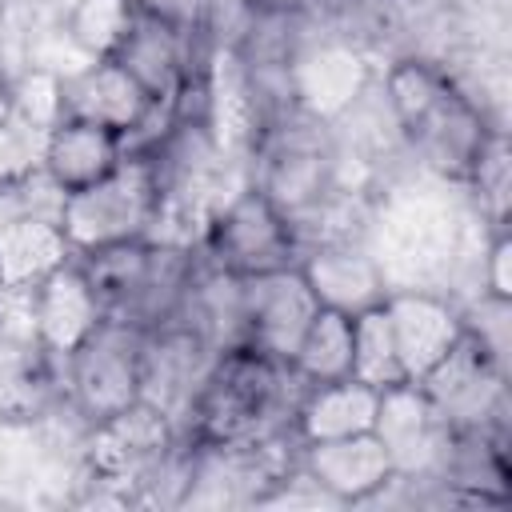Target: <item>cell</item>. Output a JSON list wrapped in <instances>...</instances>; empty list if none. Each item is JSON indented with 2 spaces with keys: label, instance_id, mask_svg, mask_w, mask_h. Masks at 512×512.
<instances>
[{
  "label": "cell",
  "instance_id": "1",
  "mask_svg": "<svg viewBox=\"0 0 512 512\" xmlns=\"http://www.w3.org/2000/svg\"><path fill=\"white\" fill-rule=\"evenodd\" d=\"M304 388L308 384L292 372L288 360L264 356L248 344L224 348L216 352L204 384L196 388L180 420V440L212 444L288 432Z\"/></svg>",
  "mask_w": 512,
  "mask_h": 512
},
{
  "label": "cell",
  "instance_id": "2",
  "mask_svg": "<svg viewBox=\"0 0 512 512\" xmlns=\"http://www.w3.org/2000/svg\"><path fill=\"white\" fill-rule=\"evenodd\" d=\"M104 320H124L136 328H156L180 312V300L192 284L196 260L184 244L124 240L80 256Z\"/></svg>",
  "mask_w": 512,
  "mask_h": 512
},
{
  "label": "cell",
  "instance_id": "3",
  "mask_svg": "<svg viewBox=\"0 0 512 512\" xmlns=\"http://www.w3.org/2000/svg\"><path fill=\"white\" fill-rule=\"evenodd\" d=\"M156 204H160V176L152 152H124L112 172L64 196L60 228L68 248L84 256L108 244L144 240L156 220Z\"/></svg>",
  "mask_w": 512,
  "mask_h": 512
},
{
  "label": "cell",
  "instance_id": "4",
  "mask_svg": "<svg viewBox=\"0 0 512 512\" xmlns=\"http://www.w3.org/2000/svg\"><path fill=\"white\" fill-rule=\"evenodd\" d=\"M200 244L204 264L232 276H256L300 260V236L292 220L256 184H244L208 216Z\"/></svg>",
  "mask_w": 512,
  "mask_h": 512
},
{
  "label": "cell",
  "instance_id": "5",
  "mask_svg": "<svg viewBox=\"0 0 512 512\" xmlns=\"http://www.w3.org/2000/svg\"><path fill=\"white\" fill-rule=\"evenodd\" d=\"M140 356H144V328L124 320H100L96 332L64 360L76 416L100 424L132 408L140 400Z\"/></svg>",
  "mask_w": 512,
  "mask_h": 512
},
{
  "label": "cell",
  "instance_id": "6",
  "mask_svg": "<svg viewBox=\"0 0 512 512\" xmlns=\"http://www.w3.org/2000/svg\"><path fill=\"white\" fill-rule=\"evenodd\" d=\"M28 292L0 288V420L4 424H32L48 416V408L56 404V356L36 336Z\"/></svg>",
  "mask_w": 512,
  "mask_h": 512
},
{
  "label": "cell",
  "instance_id": "7",
  "mask_svg": "<svg viewBox=\"0 0 512 512\" xmlns=\"http://www.w3.org/2000/svg\"><path fill=\"white\" fill-rule=\"evenodd\" d=\"M88 464L96 472V480L104 484H152L164 476V468L172 464V448L180 444V432L176 424L136 400L132 408L100 420V424H88Z\"/></svg>",
  "mask_w": 512,
  "mask_h": 512
},
{
  "label": "cell",
  "instance_id": "8",
  "mask_svg": "<svg viewBox=\"0 0 512 512\" xmlns=\"http://www.w3.org/2000/svg\"><path fill=\"white\" fill-rule=\"evenodd\" d=\"M420 388L456 432H492L504 420V364L468 328Z\"/></svg>",
  "mask_w": 512,
  "mask_h": 512
},
{
  "label": "cell",
  "instance_id": "9",
  "mask_svg": "<svg viewBox=\"0 0 512 512\" xmlns=\"http://www.w3.org/2000/svg\"><path fill=\"white\" fill-rule=\"evenodd\" d=\"M260 172H256V188L292 220V228L312 216L324 196L332 192V152L324 148V140L300 124H284V128H268L264 148H260Z\"/></svg>",
  "mask_w": 512,
  "mask_h": 512
},
{
  "label": "cell",
  "instance_id": "10",
  "mask_svg": "<svg viewBox=\"0 0 512 512\" xmlns=\"http://www.w3.org/2000/svg\"><path fill=\"white\" fill-rule=\"evenodd\" d=\"M316 312H320V300L312 296L300 264L240 276L244 344L264 352V356L292 360V352H296V344H300V336Z\"/></svg>",
  "mask_w": 512,
  "mask_h": 512
},
{
  "label": "cell",
  "instance_id": "11",
  "mask_svg": "<svg viewBox=\"0 0 512 512\" xmlns=\"http://www.w3.org/2000/svg\"><path fill=\"white\" fill-rule=\"evenodd\" d=\"M372 432L388 448L396 480L440 476V464H444V456L452 448V436H456V428L444 424V416L436 412L428 392L412 380L392 384V388L380 392Z\"/></svg>",
  "mask_w": 512,
  "mask_h": 512
},
{
  "label": "cell",
  "instance_id": "12",
  "mask_svg": "<svg viewBox=\"0 0 512 512\" xmlns=\"http://www.w3.org/2000/svg\"><path fill=\"white\" fill-rule=\"evenodd\" d=\"M212 360H216V348L184 320H164L156 328H144L140 400L160 408L180 432V420H184L196 388L204 384Z\"/></svg>",
  "mask_w": 512,
  "mask_h": 512
},
{
  "label": "cell",
  "instance_id": "13",
  "mask_svg": "<svg viewBox=\"0 0 512 512\" xmlns=\"http://www.w3.org/2000/svg\"><path fill=\"white\" fill-rule=\"evenodd\" d=\"M60 100H64V116L104 124V128L120 132L124 144L140 128H148L156 112H176V108L152 104V96L136 84V76L120 60H112V56L108 60H88L84 68L64 76Z\"/></svg>",
  "mask_w": 512,
  "mask_h": 512
},
{
  "label": "cell",
  "instance_id": "14",
  "mask_svg": "<svg viewBox=\"0 0 512 512\" xmlns=\"http://www.w3.org/2000/svg\"><path fill=\"white\" fill-rule=\"evenodd\" d=\"M300 472L316 492L340 504H364L396 480L388 448L376 432L300 444Z\"/></svg>",
  "mask_w": 512,
  "mask_h": 512
},
{
  "label": "cell",
  "instance_id": "15",
  "mask_svg": "<svg viewBox=\"0 0 512 512\" xmlns=\"http://www.w3.org/2000/svg\"><path fill=\"white\" fill-rule=\"evenodd\" d=\"M28 296H32L36 336L56 360H68L104 320L100 296H96L80 256H68L60 268H52Z\"/></svg>",
  "mask_w": 512,
  "mask_h": 512
},
{
  "label": "cell",
  "instance_id": "16",
  "mask_svg": "<svg viewBox=\"0 0 512 512\" xmlns=\"http://www.w3.org/2000/svg\"><path fill=\"white\" fill-rule=\"evenodd\" d=\"M384 312L392 324L400 368L412 384H420L464 336V316L432 292H388Z\"/></svg>",
  "mask_w": 512,
  "mask_h": 512
},
{
  "label": "cell",
  "instance_id": "17",
  "mask_svg": "<svg viewBox=\"0 0 512 512\" xmlns=\"http://www.w3.org/2000/svg\"><path fill=\"white\" fill-rule=\"evenodd\" d=\"M296 264H300L312 296L320 300V308H332L344 316H360V312L384 304V296L392 292L384 284L380 264L352 240H320Z\"/></svg>",
  "mask_w": 512,
  "mask_h": 512
},
{
  "label": "cell",
  "instance_id": "18",
  "mask_svg": "<svg viewBox=\"0 0 512 512\" xmlns=\"http://www.w3.org/2000/svg\"><path fill=\"white\" fill-rule=\"evenodd\" d=\"M488 124L480 120V112L468 104V96H460L448 80V88L404 128V136L412 140V148L424 156L428 168L468 180V168L476 160V152L488 140Z\"/></svg>",
  "mask_w": 512,
  "mask_h": 512
},
{
  "label": "cell",
  "instance_id": "19",
  "mask_svg": "<svg viewBox=\"0 0 512 512\" xmlns=\"http://www.w3.org/2000/svg\"><path fill=\"white\" fill-rule=\"evenodd\" d=\"M136 84L152 96V104L160 108H176V96L184 88V80L192 76L188 68V32H176L172 24H160L152 16H136L132 32L124 36V44L116 48V56Z\"/></svg>",
  "mask_w": 512,
  "mask_h": 512
},
{
  "label": "cell",
  "instance_id": "20",
  "mask_svg": "<svg viewBox=\"0 0 512 512\" xmlns=\"http://www.w3.org/2000/svg\"><path fill=\"white\" fill-rule=\"evenodd\" d=\"M376 404H380V392L352 380V376L348 380H328V384H308L300 404H296L292 432H296L300 444L360 436V432H372Z\"/></svg>",
  "mask_w": 512,
  "mask_h": 512
},
{
  "label": "cell",
  "instance_id": "21",
  "mask_svg": "<svg viewBox=\"0 0 512 512\" xmlns=\"http://www.w3.org/2000/svg\"><path fill=\"white\" fill-rule=\"evenodd\" d=\"M124 136L92 124V120H72L64 116L52 132H48V148H44V172L64 188L76 192L92 180H100L104 172H112L124 156Z\"/></svg>",
  "mask_w": 512,
  "mask_h": 512
},
{
  "label": "cell",
  "instance_id": "22",
  "mask_svg": "<svg viewBox=\"0 0 512 512\" xmlns=\"http://www.w3.org/2000/svg\"><path fill=\"white\" fill-rule=\"evenodd\" d=\"M76 256L64 240V228L44 216H24L0 228V288H36L52 268Z\"/></svg>",
  "mask_w": 512,
  "mask_h": 512
},
{
  "label": "cell",
  "instance_id": "23",
  "mask_svg": "<svg viewBox=\"0 0 512 512\" xmlns=\"http://www.w3.org/2000/svg\"><path fill=\"white\" fill-rule=\"evenodd\" d=\"M288 364L304 384L348 380L352 376V316L320 308L312 316V324L304 328Z\"/></svg>",
  "mask_w": 512,
  "mask_h": 512
},
{
  "label": "cell",
  "instance_id": "24",
  "mask_svg": "<svg viewBox=\"0 0 512 512\" xmlns=\"http://www.w3.org/2000/svg\"><path fill=\"white\" fill-rule=\"evenodd\" d=\"M352 380H360L376 392L408 380L400 368V356H396V340H392L384 304L352 316Z\"/></svg>",
  "mask_w": 512,
  "mask_h": 512
},
{
  "label": "cell",
  "instance_id": "25",
  "mask_svg": "<svg viewBox=\"0 0 512 512\" xmlns=\"http://www.w3.org/2000/svg\"><path fill=\"white\" fill-rule=\"evenodd\" d=\"M136 4L132 0H76L64 20V36L88 56V60H108L124 44V36L136 24Z\"/></svg>",
  "mask_w": 512,
  "mask_h": 512
},
{
  "label": "cell",
  "instance_id": "26",
  "mask_svg": "<svg viewBox=\"0 0 512 512\" xmlns=\"http://www.w3.org/2000/svg\"><path fill=\"white\" fill-rule=\"evenodd\" d=\"M468 180L480 196V212L488 216V224L496 232H508L504 228V212H508V144L500 132H488L484 148L476 152L472 168H468Z\"/></svg>",
  "mask_w": 512,
  "mask_h": 512
},
{
  "label": "cell",
  "instance_id": "27",
  "mask_svg": "<svg viewBox=\"0 0 512 512\" xmlns=\"http://www.w3.org/2000/svg\"><path fill=\"white\" fill-rule=\"evenodd\" d=\"M48 132L44 124H32L24 116H4L0 120V184L24 180L32 172L44 168V148H48Z\"/></svg>",
  "mask_w": 512,
  "mask_h": 512
},
{
  "label": "cell",
  "instance_id": "28",
  "mask_svg": "<svg viewBox=\"0 0 512 512\" xmlns=\"http://www.w3.org/2000/svg\"><path fill=\"white\" fill-rule=\"evenodd\" d=\"M64 188L40 168L24 180H12V184H0V228L24 220V216H44V220H56L60 224V208H64Z\"/></svg>",
  "mask_w": 512,
  "mask_h": 512
},
{
  "label": "cell",
  "instance_id": "29",
  "mask_svg": "<svg viewBox=\"0 0 512 512\" xmlns=\"http://www.w3.org/2000/svg\"><path fill=\"white\" fill-rule=\"evenodd\" d=\"M60 84H64V76H56L48 68H28L20 80H12V112L32 120V124L56 128L64 120Z\"/></svg>",
  "mask_w": 512,
  "mask_h": 512
},
{
  "label": "cell",
  "instance_id": "30",
  "mask_svg": "<svg viewBox=\"0 0 512 512\" xmlns=\"http://www.w3.org/2000/svg\"><path fill=\"white\" fill-rule=\"evenodd\" d=\"M140 16H152L160 24H172L176 32H196L204 12H208V0H132Z\"/></svg>",
  "mask_w": 512,
  "mask_h": 512
},
{
  "label": "cell",
  "instance_id": "31",
  "mask_svg": "<svg viewBox=\"0 0 512 512\" xmlns=\"http://www.w3.org/2000/svg\"><path fill=\"white\" fill-rule=\"evenodd\" d=\"M484 288L496 300H512V240H508V232L492 236V248L484 256Z\"/></svg>",
  "mask_w": 512,
  "mask_h": 512
},
{
  "label": "cell",
  "instance_id": "32",
  "mask_svg": "<svg viewBox=\"0 0 512 512\" xmlns=\"http://www.w3.org/2000/svg\"><path fill=\"white\" fill-rule=\"evenodd\" d=\"M12 116V80L0 76V120Z\"/></svg>",
  "mask_w": 512,
  "mask_h": 512
}]
</instances>
